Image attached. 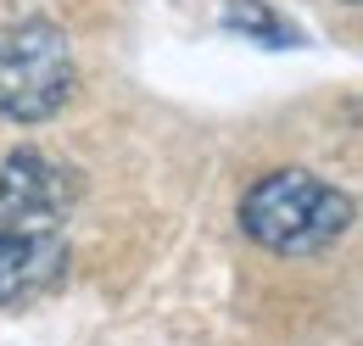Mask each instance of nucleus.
<instances>
[{"label":"nucleus","instance_id":"obj_2","mask_svg":"<svg viewBox=\"0 0 363 346\" xmlns=\"http://www.w3.org/2000/svg\"><path fill=\"white\" fill-rule=\"evenodd\" d=\"M73 50L67 34L45 17H23L0 28V118L45 123L73 95Z\"/></svg>","mask_w":363,"mask_h":346},{"label":"nucleus","instance_id":"obj_4","mask_svg":"<svg viewBox=\"0 0 363 346\" xmlns=\"http://www.w3.org/2000/svg\"><path fill=\"white\" fill-rule=\"evenodd\" d=\"M67 235L62 229H0V307H28L67 279Z\"/></svg>","mask_w":363,"mask_h":346},{"label":"nucleus","instance_id":"obj_3","mask_svg":"<svg viewBox=\"0 0 363 346\" xmlns=\"http://www.w3.org/2000/svg\"><path fill=\"white\" fill-rule=\"evenodd\" d=\"M79 196L73 168L50 162L45 151H11L0 162V229H62Z\"/></svg>","mask_w":363,"mask_h":346},{"label":"nucleus","instance_id":"obj_1","mask_svg":"<svg viewBox=\"0 0 363 346\" xmlns=\"http://www.w3.org/2000/svg\"><path fill=\"white\" fill-rule=\"evenodd\" d=\"M352 223V196L324 184L308 168H279L263 173L246 196H240V229L246 240H257L274 257H308L324 252L347 235Z\"/></svg>","mask_w":363,"mask_h":346},{"label":"nucleus","instance_id":"obj_5","mask_svg":"<svg viewBox=\"0 0 363 346\" xmlns=\"http://www.w3.org/2000/svg\"><path fill=\"white\" fill-rule=\"evenodd\" d=\"M218 28H224V34H240V40H257V45H269V50L302 45V28L285 23L269 0H224V6H218Z\"/></svg>","mask_w":363,"mask_h":346}]
</instances>
